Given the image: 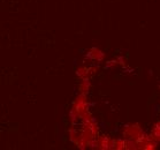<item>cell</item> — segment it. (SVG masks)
<instances>
[{
	"label": "cell",
	"mask_w": 160,
	"mask_h": 150,
	"mask_svg": "<svg viewBox=\"0 0 160 150\" xmlns=\"http://www.w3.org/2000/svg\"><path fill=\"white\" fill-rule=\"evenodd\" d=\"M119 62L115 60V61H109V62H107V65H106V67L107 68H115V66H117Z\"/></svg>",
	"instance_id": "obj_9"
},
{
	"label": "cell",
	"mask_w": 160,
	"mask_h": 150,
	"mask_svg": "<svg viewBox=\"0 0 160 150\" xmlns=\"http://www.w3.org/2000/svg\"><path fill=\"white\" fill-rule=\"evenodd\" d=\"M76 75L80 79H85V77H89V68H87V67H84V66H82V67H78L76 70Z\"/></svg>",
	"instance_id": "obj_7"
},
{
	"label": "cell",
	"mask_w": 160,
	"mask_h": 150,
	"mask_svg": "<svg viewBox=\"0 0 160 150\" xmlns=\"http://www.w3.org/2000/svg\"><path fill=\"white\" fill-rule=\"evenodd\" d=\"M85 58H89L90 60H95L98 64L102 62V60L105 59V53L100 50L99 48H92L90 51L85 54Z\"/></svg>",
	"instance_id": "obj_3"
},
{
	"label": "cell",
	"mask_w": 160,
	"mask_h": 150,
	"mask_svg": "<svg viewBox=\"0 0 160 150\" xmlns=\"http://www.w3.org/2000/svg\"><path fill=\"white\" fill-rule=\"evenodd\" d=\"M115 140L112 139L108 135H100L98 137V149L102 150H109L114 149Z\"/></svg>",
	"instance_id": "obj_2"
},
{
	"label": "cell",
	"mask_w": 160,
	"mask_h": 150,
	"mask_svg": "<svg viewBox=\"0 0 160 150\" xmlns=\"http://www.w3.org/2000/svg\"><path fill=\"white\" fill-rule=\"evenodd\" d=\"M117 61L119 62V64H121V65H124V64H126V59H124V57H118Z\"/></svg>",
	"instance_id": "obj_10"
},
{
	"label": "cell",
	"mask_w": 160,
	"mask_h": 150,
	"mask_svg": "<svg viewBox=\"0 0 160 150\" xmlns=\"http://www.w3.org/2000/svg\"><path fill=\"white\" fill-rule=\"evenodd\" d=\"M97 67H90V68H89V74H90V75H93V74H96V72H97Z\"/></svg>",
	"instance_id": "obj_11"
},
{
	"label": "cell",
	"mask_w": 160,
	"mask_h": 150,
	"mask_svg": "<svg viewBox=\"0 0 160 150\" xmlns=\"http://www.w3.org/2000/svg\"><path fill=\"white\" fill-rule=\"evenodd\" d=\"M91 88V81L89 77H85V79H82L80 83V90L81 92H84V94H88L89 90Z\"/></svg>",
	"instance_id": "obj_6"
},
{
	"label": "cell",
	"mask_w": 160,
	"mask_h": 150,
	"mask_svg": "<svg viewBox=\"0 0 160 150\" xmlns=\"http://www.w3.org/2000/svg\"><path fill=\"white\" fill-rule=\"evenodd\" d=\"M114 149H115V150H123V149H126V139L123 137V139L115 140Z\"/></svg>",
	"instance_id": "obj_8"
},
{
	"label": "cell",
	"mask_w": 160,
	"mask_h": 150,
	"mask_svg": "<svg viewBox=\"0 0 160 150\" xmlns=\"http://www.w3.org/2000/svg\"><path fill=\"white\" fill-rule=\"evenodd\" d=\"M68 119H69V122L72 125H76L78 120H81L80 114L77 113V111L74 107H70L69 112H68Z\"/></svg>",
	"instance_id": "obj_5"
},
{
	"label": "cell",
	"mask_w": 160,
	"mask_h": 150,
	"mask_svg": "<svg viewBox=\"0 0 160 150\" xmlns=\"http://www.w3.org/2000/svg\"><path fill=\"white\" fill-rule=\"evenodd\" d=\"M144 135V131L138 124L127 125L123 128V137L124 139H134L138 141L142 136Z\"/></svg>",
	"instance_id": "obj_1"
},
{
	"label": "cell",
	"mask_w": 160,
	"mask_h": 150,
	"mask_svg": "<svg viewBox=\"0 0 160 150\" xmlns=\"http://www.w3.org/2000/svg\"><path fill=\"white\" fill-rule=\"evenodd\" d=\"M68 133H69L70 141L76 144L77 141H78V140H80V137H81V131H77V129L74 127V126H72V127L68 129Z\"/></svg>",
	"instance_id": "obj_4"
}]
</instances>
